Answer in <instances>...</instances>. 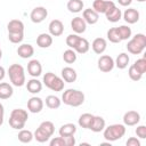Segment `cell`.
Masks as SVG:
<instances>
[{"mask_svg": "<svg viewBox=\"0 0 146 146\" xmlns=\"http://www.w3.org/2000/svg\"><path fill=\"white\" fill-rule=\"evenodd\" d=\"M132 65H133V66H135L141 74H144V73L146 72V58H145V57L137 59Z\"/></svg>", "mask_w": 146, "mask_h": 146, "instance_id": "40", "label": "cell"}, {"mask_svg": "<svg viewBox=\"0 0 146 146\" xmlns=\"http://www.w3.org/2000/svg\"><path fill=\"white\" fill-rule=\"evenodd\" d=\"M91 48H92L95 54L102 55L107 48V42L104 38H96L91 43Z\"/></svg>", "mask_w": 146, "mask_h": 146, "instance_id": "21", "label": "cell"}, {"mask_svg": "<svg viewBox=\"0 0 146 146\" xmlns=\"http://www.w3.org/2000/svg\"><path fill=\"white\" fill-rule=\"evenodd\" d=\"M27 73L32 78H38L42 74V65L38 59H31L27 63Z\"/></svg>", "mask_w": 146, "mask_h": 146, "instance_id": "14", "label": "cell"}, {"mask_svg": "<svg viewBox=\"0 0 146 146\" xmlns=\"http://www.w3.org/2000/svg\"><path fill=\"white\" fill-rule=\"evenodd\" d=\"M43 84L52 91H62L64 89V80L52 72H47L42 79Z\"/></svg>", "mask_w": 146, "mask_h": 146, "instance_id": "7", "label": "cell"}, {"mask_svg": "<svg viewBox=\"0 0 146 146\" xmlns=\"http://www.w3.org/2000/svg\"><path fill=\"white\" fill-rule=\"evenodd\" d=\"M3 119H5V107L3 105L0 103V127L3 123Z\"/></svg>", "mask_w": 146, "mask_h": 146, "instance_id": "45", "label": "cell"}, {"mask_svg": "<svg viewBox=\"0 0 146 146\" xmlns=\"http://www.w3.org/2000/svg\"><path fill=\"white\" fill-rule=\"evenodd\" d=\"M43 108V100L40 97L33 96L27 100V110L31 113H40Z\"/></svg>", "mask_w": 146, "mask_h": 146, "instance_id": "12", "label": "cell"}, {"mask_svg": "<svg viewBox=\"0 0 146 146\" xmlns=\"http://www.w3.org/2000/svg\"><path fill=\"white\" fill-rule=\"evenodd\" d=\"M106 36L110 40V42H112V43H119V42H121V39H120V36L117 34V31H116V27L110 29L107 31V33H106Z\"/></svg>", "mask_w": 146, "mask_h": 146, "instance_id": "36", "label": "cell"}, {"mask_svg": "<svg viewBox=\"0 0 146 146\" xmlns=\"http://www.w3.org/2000/svg\"><path fill=\"white\" fill-rule=\"evenodd\" d=\"M48 16V10L42 7V6H39V7H35L32 9L31 14H30V18L33 23H41L43 22Z\"/></svg>", "mask_w": 146, "mask_h": 146, "instance_id": "9", "label": "cell"}, {"mask_svg": "<svg viewBox=\"0 0 146 146\" xmlns=\"http://www.w3.org/2000/svg\"><path fill=\"white\" fill-rule=\"evenodd\" d=\"M122 16H123V19L128 24H135V23H137L139 21V17H140L139 11L137 9H135V8H128V9H125L124 13L122 14Z\"/></svg>", "mask_w": 146, "mask_h": 146, "instance_id": "16", "label": "cell"}, {"mask_svg": "<svg viewBox=\"0 0 146 146\" xmlns=\"http://www.w3.org/2000/svg\"><path fill=\"white\" fill-rule=\"evenodd\" d=\"M136 135L137 137H139L140 139H145L146 138V127L145 125H138L136 128Z\"/></svg>", "mask_w": 146, "mask_h": 146, "instance_id": "41", "label": "cell"}, {"mask_svg": "<svg viewBox=\"0 0 146 146\" xmlns=\"http://www.w3.org/2000/svg\"><path fill=\"white\" fill-rule=\"evenodd\" d=\"M8 39L11 43H21L24 39V32H8Z\"/></svg>", "mask_w": 146, "mask_h": 146, "instance_id": "37", "label": "cell"}, {"mask_svg": "<svg viewBox=\"0 0 146 146\" xmlns=\"http://www.w3.org/2000/svg\"><path fill=\"white\" fill-rule=\"evenodd\" d=\"M14 94L13 86L8 82H0V99H9Z\"/></svg>", "mask_w": 146, "mask_h": 146, "instance_id": "25", "label": "cell"}, {"mask_svg": "<svg viewBox=\"0 0 146 146\" xmlns=\"http://www.w3.org/2000/svg\"><path fill=\"white\" fill-rule=\"evenodd\" d=\"M125 145H127V146H140V141H139V139H137L136 137H130V138L127 140Z\"/></svg>", "mask_w": 146, "mask_h": 146, "instance_id": "44", "label": "cell"}, {"mask_svg": "<svg viewBox=\"0 0 146 146\" xmlns=\"http://www.w3.org/2000/svg\"><path fill=\"white\" fill-rule=\"evenodd\" d=\"M97 66L98 68L104 72V73H108L114 68V59L110 56V55H103L99 57L98 62H97Z\"/></svg>", "mask_w": 146, "mask_h": 146, "instance_id": "8", "label": "cell"}, {"mask_svg": "<svg viewBox=\"0 0 146 146\" xmlns=\"http://www.w3.org/2000/svg\"><path fill=\"white\" fill-rule=\"evenodd\" d=\"M114 5L112 0H95L92 2V9L98 14H105Z\"/></svg>", "mask_w": 146, "mask_h": 146, "instance_id": "10", "label": "cell"}, {"mask_svg": "<svg viewBox=\"0 0 146 146\" xmlns=\"http://www.w3.org/2000/svg\"><path fill=\"white\" fill-rule=\"evenodd\" d=\"M8 32H24V23L19 19H11L7 24Z\"/></svg>", "mask_w": 146, "mask_h": 146, "instance_id": "29", "label": "cell"}, {"mask_svg": "<svg viewBox=\"0 0 146 146\" xmlns=\"http://www.w3.org/2000/svg\"><path fill=\"white\" fill-rule=\"evenodd\" d=\"M84 94L78 89H66L62 95V102L72 107H79L84 103Z\"/></svg>", "mask_w": 146, "mask_h": 146, "instance_id": "1", "label": "cell"}, {"mask_svg": "<svg viewBox=\"0 0 146 146\" xmlns=\"http://www.w3.org/2000/svg\"><path fill=\"white\" fill-rule=\"evenodd\" d=\"M17 138L21 143L23 144H27V143H31L32 139H33V133L32 131L30 130H26V129H21L18 135H17Z\"/></svg>", "mask_w": 146, "mask_h": 146, "instance_id": "34", "label": "cell"}, {"mask_svg": "<svg viewBox=\"0 0 146 146\" xmlns=\"http://www.w3.org/2000/svg\"><path fill=\"white\" fill-rule=\"evenodd\" d=\"M79 39H80V35H79V34H76V33L70 34V35L66 36V44H67L71 49H74V47L76 46Z\"/></svg>", "mask_w": 146, "mask_h": 146, "instance_id": "39", "label": "cell"}, {"mask_svg": "<svg viewBox=\"0 0 146 146\" xmlns=\"http://www.w3.org/2000/svg\"><path fill=\"white\" fill-rule=\"evenodd\" d=\"M127 50L132 55H139L146 47V35L144 33H137L127 43Z\"/></svg>", "mask_w": 146, "mask_h": 146, "instance_id": "6", "label": "cell"}, {"mask_svg": "<svg viewBox=\"0 0 146 146\" xmlns=\"http://www.w3.org/2000/svg\"><path fill=\"white\" fill-rule=\"evenodd\" d=\"M123 124L128 125V127H132V125H137L140 121V114L136 111H128L124 113L123 115Z\"/></svg>", "mask_w": 146, "mask_h": 146, "instance_id": "11", "label": "cell"}, {"mask_svg": "<svg viewBox=\"0 0 146 146\" xmlns=\"http://www.w3.org/2000/svg\"><path fill=\"white\" fill-rule=\"evenodd\" d=\"M116 31H117V34L122 40H128L131 38V34H132V31H131V27H129L128 25H121L119 27H116Z\"/></svg>", "mask_w": 146, "mask_h": 146, "instance_id": "33", "label": "cell"}, {"mask_svg": "<svg viewBox=\"0 0 146 146\" xmlns=\"http://www.w3.org/2000/svg\"><path fill=\"white\" fill-rule=\"evenodd\" d=\"M128 75H129V78H130L132 81H139V80L143 78V74H141L133 65H131V66L129 67V70H128Z\"/></svg>", "mask_w": 146, "mask_h": 146, "instance_id": "38", "label": "cell"}, {"mask_svg": "<svg viewBox=\"0 0 146 146\" xmlns=\"http://www.w3.org/2000/svg\"><path fill=\"white\" fill-rule=\"evenodd\" d=\"M105 119L99 116V115H94V120L91 122V125H90V130L94 131V132H100L105 129Z\"/></svg>", "mask_w": 146, "mask_h": 146, "instance_id": "22", "label": "cell"}, {"mask_svg": "<svg viewBox=\"0 0 146 146\" xmlns=\"http://www.w3.org/2000/svg\"><path fill=\"white\" fill-rule=\"evenodd\" d=\"M10 82L15 87H23L26 82L25 80V71L21 64H11L7 71Z\"/></svg>", "mask_w": 146, "mask_h": 146, "instance_id": "3", "label": "cell"}, {"mask_svg": "<svg viewBox=\"0 0 146 146\" xmlns=\"http://www.w3.org/2000/svg\"><path fill=\"white\" fill-rule=\"evenodd\" d=\"M105 16H106V19L108 22H112V23H116L119 22L121 18H122V11L121 9H119L115 5L113 7H111L106 13H105Z\"/></svg>", "mask_w": 146, "mask_h": 146, "instance_id": "20", "label": "cell"}, {"mask_svg": "<svg viewBox=\"0 0 146 146\" xmlns=\"http://www.w3.org/2000/svg\"><path fill=\"white\" fill-rule=\"evenodd\" d=\"M6 76V70L3 66H0V81H2Z\"/></svg>", "mask_w": 146, "mask_h": 146, "instance_id": "47", "label": "cell"}, {"mask_svg": "<svg viewBox=\"0 0 146 146\" xmlns=\"http://www.w3.org/2000/svg\"><path fill=\"white\" fill-rule=\"evenodd\" d=\"M55 132V125L51 121H43L36 128L33 133V138L38 143H46L50 139V137Z\"/></svg>", "mask_w": 146, "mask_h": 146, "instance_id": "2", "label": "cell"}, {"mask_svg": "<svg viewBox=\"0 0 146 146\" xmlns=\"http://www.w3.org/2000/svg\"><path fill=\"white\" fill-rule=\"evenodd\" d=\"M71 29L76 33V34H81L83 32H86L87 30V23L84 22V19L80 16L74 17L71 21Z\"/></svg>", "mask_w": 146, "mask_h": 146, "instance_id": "15", "label": "cell"}, {"mask_svg": "<svg viewBox=\"0 0 146 146\" xmlns=\"http://www.w3.org/2000/svg\"><path fill=\"white\" fill-rule=\"evenodd\" d=\"M76 58H78V55H76V52H75L74 49H71L70 48V49H67V50H65L63 52V59L67 64H73L76 60Z\"/></svg>", "mask_w": 146, "mask_h": 146, "instance_id": "35", "label": "cell"}, {"mask_svg": "<svg viewBox=\"0 0 146 146\" xmlns=\"http://www.w3.org/2000/svg\"><path fill=\"white\" fill-rule=\"evenodd\" d=\"M48 30L51 36H59L64 32V24L59 19H52L48 25Z\"/></svg>", "mask_w": 146, "mask_h": 146, "instance_id": "13", "label": "cell"}, {"mask_svg": "<svg viewBox=\"0 0 146 146\" xmlns=\"http://www.w3.org/2000/svg\"><path fill=\"white\" fill-rule=\"evenodd\" d=\"M58 132H59V136H62V137L73 136L76 132V125L74 123H65L59 128Z\"/></svg>", "mask_w": 146, "mask_h": 146, "instance_id": "27", "label": "cell"}, {"mask_svg": "<svg viewBox=\"0 0 146 146\" xmlns=\"http://www.w3.org/2000/svg\"><path fill=\"white\" fill-rule=\"evenodd\" d=\"M63 138H64V141H65V146H74L75 145L74 135L73 136H65Z\"/></svg>", "mask_w": 146, "mask_h": 146, "instance_id": "43", "label": "cell"}, {"mask_svg": "<svg viewBox=\"0 0 146 146\" xmlns=\"http://www.w3.org/2000/svg\"><path fill=\"white\" fill-rule=\"evenodd\" d=\"M136 1H138V2H145L146 0H136Z\"/></svg>", "mask_w": 146, "mask_h": 146, "instance_id": "49", "label": "cell"}, {"mask_svg": "<svg viewBox=\"0 0 146 146\" xmlns=\"http://www.w3.org/2000/svg\"><path fill=\"white\" fill-rule=\"evenodd\" d=\"M29 119V114L23 108H15L11 111L9 116V125L15 130H21L25 127V123Z\"/></svg>", "mask_w": 146, "mask_h": 146, "instance_id": "4", "label": "cell"}, {"mask_svg": "<svg viewBox=\"0 0 146 146\" xmlns=\"http://www.w3.org/2000/svg\"><path fill=\"white\" fill-rule=\"evenodd\" d=\"M129 62H130V57H129V55L125 54V52H121V54L117 55L116 59L114 60V65H115L117 68L123 70V68H125V67L128 66Z\"/></svg>", "mask_w": 146, "mask_h": 146, "instance_id": "26", "label": "cell"}, {"mask_svg": "<svg viewBox=\"0 0 146 146\" xmlns=\"http://www.w3.org/2000/svg\"><path fill=\"white\" fill-rule=\"evenodd\" d=\"M82 18L84 19V22L87 24H90V25H94L98 22L99 19V14L96 13L92 8H88V9H84L83 13H82Z\"/></svg>", "mask_w": 146, "mask_h": 146, "instance_id": "18", "label": "cell"}, {"mask_svg": "<svg viewBox=\"0 0 146 146\" xmlns=\"http://www.w3.org/2000/svg\"><path fill=\"white\" fill-rule=\"evenodd\" d=\"M26 89L31 94H39L42 90V82L36 78H32L26 82Z\"/></svg>", "mask_w": 146, "mask_h": 146, "instance_id": "23", "label": "cell"}, {"mask_svg": "<svg viewBox=\"0 0 146 146\" xmlns=\"http://www.w3.org/2000/svg\"><path fill=\"white\" fill-rule=\"evenodd\" d=\"M62 79L65 81V82H68V83H72V82H75L76 79H78V73L74 68L70 67V66H66V67H63L62 68Z\"/></svg>", "mask_w": 146, "mask_h": 146, "instance_id": "19", "label": "cell"}, {"mask_svg": "<svg viewBox=\"0 0 146 146\" xmlns=\"http://www.w3.org/2000/svg\"><path fill=\"white\" fill-rule=\"evenodd\" d=\"M17 54L21 58L27 59V58H31L34 55V48L30 43H22L17 48Z\"/></svg>", "mask_w": 146, "mask_h": 146, "instance_id": "17", "label": "cell"}, {"mask_svg": "<svg viewBox=\"0 0 146 146\" xmlns=\"http://www.w3.org/2000/svg\"><path fill=\"white\" fill-rule=\"evenodd\" d=\"M60 104H62V100L55 96V95H49L46 97V106L50 110H57L60 107Z\"/></svg>", "mask_w": 146, "mask_h": 146, "instance_id": "32", "label": "cell"}, {"mask_svg": "<svg viewBox=\"0 0 146 146\" xmlns=\"http://www.w3.org/2000/svg\"><path fill=\"white\" fill-rule=\"evenodd\" d=\"M2 58V50H1V48H0V59Z\"/></svg>", "mask_w": 146, "mask_h": 146, "instance_id": "48", "label": "cell"}, {"mask_svg": "<svg viewBox=\"0 0 146 146\" xmlns=\"http://www.w3.org/2000/svg\"><path fill=\"white\" fill-rule=\"evenodd\" d=\"M117 2H119V5H121L123 7H128V6L131 5L132 0H117Z\"/></svg>", "mask_w": 146, "mask_h": 146, "instance_id": "46", "label": "cell"}, {"mask_svg": "<svg viewBox=\"0 0 146 146\" xmlns=\"http://www.w3.org/2000/svg\"><path fill=\"white\" fill-rule=\"evenodd\" d=\"M36 44L40 48H49L52 44V36L49 33H41L36 38Z\"/></svg>", "mask_w": 146, "mask_h": 146, "instance_id": "24", "label": "cell"}, {"mask_svg": "<svg viewBox=\"0 0 146 146\" xmlns=\"http://www.w3.org/2000/svg\"><path fill=\"white\" fill-rule=\"evenodd\" d=\"M94 120V115L90 114V113H83L82 115H80L79 120H78V123L81 128L83 129H89L90 125H91V122Z\"/></svg>", "mask_w": 146, "mask_h": 146, "instance_id": "31", "label": "cell"}, {"mask_svg": "<svg viewBox=\"0 0 146 146\" xmlns=\"http://www.w3.org/2000/svg\"><path fill=\"white\" fill-rule=\"evenodd\" d=\"M89 48H90L89 41H88L87 39L80 36V39H79L76 46L74 47V50H75V52H78V54H86V52H88Z\"/></svg>", "mask_w": 146, "mask_h": 146, "instance_id": "30", "label": "cell"}, {"mask_svg": "<svg viewBox=\"0 0 146 146\" xmlns=\"http://www.w3.org/2000/svg\"><path fill=\"white\" fill-rule=\"evenodd\" d=\"M103 131H104L103 136H104L105 140L112 143V141L121 139L125 135V125L120 124V123H115V124H111L108 127H105V129Z\"/></svg>", "mask_w": 146, "mask_h": 146, "instance_id": "5", "label": "cell"}, {"mask_svg": "<svg viewBox=\"0 0 146 146\" xmlns=\"http://www.w3.org/2000/svg\"><path fill=\"white\" fill-rule=\"evenodd\" d=\"M66 7H67L68 11L76 14V13L82 11V9L84 7V3H83V0H68Z\"/></svg>", "mask_w": 146, "mask_h": 146, "instance_id": "28", "label": "cell"}, {"mask_svg": "<svg viewBox=\"0 0 146 146\" xmlns=\"http://www.w3.org/2000/svg\"><path fill=\"white\" fill-rule=\"evenodd\" d=\"M49 144H50V146H65V141H64V138L62 136L52 138Z\"/></svg>", "mask_w": 146, "mask_h": 146, "instance_id": "42", "label": "cell"}]
</instances>
